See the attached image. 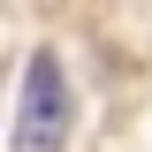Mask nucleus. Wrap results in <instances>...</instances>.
<instances>
[{"label": "nucleus", "instance_id": "f257e3e1", "mask_svg": "<svg viewBox=\"0 0 152 152\" xmlns=\"http://www.w3.org/2000/svg\"><path fill=\"white\" fill-rule=\"evenodd\" d=\"M69 145V84L53 53H31L23 69V107H15V152H61Z\"/></svg>", "mask_w": 152, "mask_h": 152}]
</instances>
